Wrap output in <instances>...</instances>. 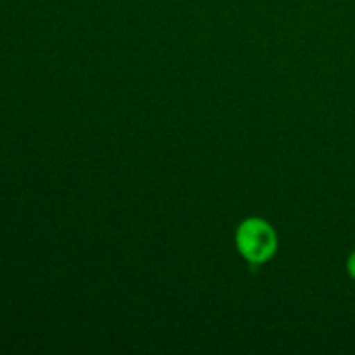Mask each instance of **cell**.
<instances>
[{
    "label": "cell",
    "mask_w": 355,
    "mask_h": 355,
    "mask_svg": "<svg viewBox=\"0 0 355 355\" xmlns=\"http://www.w3.org/2000/svg\"><path fill=\"white\" fill-rule=\"evenodd\" d=\"M347 272H349V276L352 279H355V250L350 253L349 259H347Z\"/></svg>",
    "instance_id": "2"
},
{
    "label": "cell",
    "mask_w": 355,
    "mask_h": 355,
    "mask_svg": "<svg viewBox=\"0 0 355 355\" xmlns=\"http://www.w3.org/2000/svg\"><path fill=\"white\" fill-rule=\"evenodd\" d=\"M236 248L252 266L270 262L279 248V238L272 224L260 217H248L236 229Z\"/></svg>",
    "instance_id": "1"
}]
</instances>
